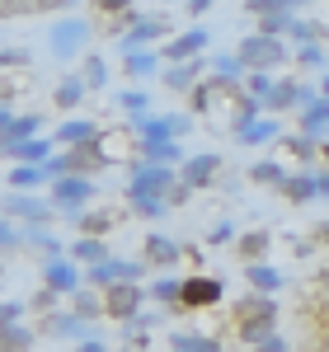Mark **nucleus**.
<instances>
[{"instance_id": "38", "label": "nucleus", "mask_w": 329, "mask_h": 352, "mask_svg": "<svg viewBox=\"0 0 329 352\" xmlns=\"http://www.w3.org/2000/svg\"><path fill=\"white\" fill-rule=\"evenodd\" d=\"M19 244H24V230H19L14 221L0 217V249H19Z\"/></svg>"}, {"instance_id": "21", "label": "nucleus", "mask_w": 329, "mask_h": 352, "mask_svg": "<svg viewBox=\"0 0 329 352\" xmlns=\"http://www.w3.org/2000/svg\"><path fill=\"white\" fill-rule=\"evenodd\" d=\"M76 76H81L85 89H109V61H104L99 52H85V56H81V71H76Z\"/></svg>"}, {"instance_id": "9", "label": "nucleus", "mask_w": 329, "mask_h": 352, "mask_svg": "<svg viewBox=\"0 0 329 352\" xmlns=\"http://www.w3.org/2000/svg\"><path fill=\"white\" fill-rule=\"evenodd\" d=\"M43 333H47V338H71V343L81 348V343L94 338V324L76 320L71 310H52V315H43Z\"/></svg>"}, {"instance_id": "32", "label": "nucleus", "mask_w": 329, "mask_h": 352, "mask_svg": "<svg viewBox=\"0 0 329 352\" xmlns=\"http://www.w3.org/2000/svg\"><path fill=\"white\" fill-rule=\"evenodd\" d=\"M273 132H277V127H273V122H268V118H264V122L254 118V122H245V127H240V132H235V136H240L245 146H259V141H268V136H273Z\"/></svg>"}, {"instance_id": "12", "label": "nucleus", "mask_w": 329, "mask_h": 352, "mask_svg": "<svg viewBox=\"0 0 329 352\" xmlns=\"http://www.w3.org/2000/svg\"><path fill=\"white\" fill-rule=\"evenodd\" d=\"M56 151H81V146H94L99 141V122H89V118H66L61 127L52 132Z\"/></svg>"}, {"instance_id": "15", "label": "nucleus", "mask_w": 329, "mask_h": 352, "mask_svg": "<svg viewBox=\"0 0 329 352\" xmlns=\"http://www.w3.org/2000/svg\"><path fill=\"white\" fill-rule=\"evenodd\" d=\"M109 254H113L109 240H89V235H81V240H71V244H66V258H71V263H76L81 272L99 268V263H104Z\"/></svg>"}, {"instance_id": "41", "label": "nucleus", "mask_w": 329, "mask_h": 352, "mask_svg": "<svg viewBox=\"0 0 329 352\" xmlns=\"http://www.w3.org/2000/svg\"><path fill=\"white\" fill-rule=\"evenodd\" d=\"M28 61H33V56H28L24 47H10V52H0V71H5V66H28Z\"/></svg>"}, {"instance_id": "47", "label": "nucleus", "mask_w": 329, "mask_h": 352, "mask_svg": "<svg viewBox=\"0 0 329 352\" xmlns=\"http://www.w3.org/2000/svg\"><path fill=\"white\" fill-rule=\"evenodd\" d=\"M76 352H113V348H109V343H99V338H89V343H81Z\"/></svg>"}, {"instance_id": "36", "label": "nucleus", "mask_w": 329, "mask_h": 352, "mask_svg": "<svg viewBox=\"0 0 329 352\" xmlns=\"http://www.w3.org/2000/svg\"><path fill=\"white\" fill-rule=\"evenodd\" d=\"M127 338H132V343H137V338H146V333H151V329H156V315H151V310H141L137 320H127Z\"/></svg>"}, {"instance_id": "6", "label": "nucleus", "mask_w": 329, "mask_h": 352, "mask_svg": "<svg viewBox=\"0 0 329 352\" xmlns=\"http://www.w3.org/2000/svg\"><path fill=\"white\" fill-rule=\"evenodd\" d=\"M132 127H137L141 146H169V141H179L189 132V118L184 113H151V118H141Z\"/></svg>"}, {"instance_id": "24", "label": "nucleus", "mask_w": 329, "mask_h": 352, "mask_svg": "<svg viewBox=\"0 0 329 352\" xmlns=\"http://www.w3.org/2000/svg\"><path fill=\"white\" fill-rule=\"evenodd\" d=\"M71 315L85 320V324H89V320H104V296H99L94 287H81V292L71 296Z\"/></svg>"}, {"instance_id": "14", "label": "nucleus", "mask_w": 329, "mask_h": 352, "mask_svg": "<svg viewBox=\"0 0 329 352\" xmlns=\"http://www.w3.org/2000/svg\"><path fill=\"white\" fill-rule=\"evenodd\" d=\"M52 155H56L52 136H33V141H19V146L0 151V160H10V164H47Z\"/></svg>"}, {"instance_id": "23", "label": "nucleus", "mask_w": 329, "mask_h": 352, "mask_svg": "<svg viewBox=\"0 0 329 352\" xmlns=\"http://www.w3.org/2000/svg\"><path fill=\"white\" fill-rule=\"evenodd\" d=\"M113 104L127 113L132 122H141V118H151V89H118Z\"/></svg>"}, {"instance_id": "4", "label": "nucleus", "mask_w": 329, "mask_h": 352, "mask_svg": "<svg viewBox=\"0 0 329 352\" xmlns=\"http://www.w3.org/2000/svg\"><path fill=\"white\" fill-rule=\"evenodd\" d=\"M94 179H81V174H71V179H56L52 188H47V202L56 207V217H66V221H81L85 217V207L94 202Z\"/></svg>"}, {"instance_id": "46", "label": "nucleus", "mask_w": 329, "mask_h": 352, "mask_svg": "<svg viewBox=\"0 0 329 352\" xmlns=\"http://www.w3.org/2000/svg\"><path fill=\"white\" fill-rule=\"evenodd\" d=\"M264 244H268V235H245V249H249V254H259Z\"/></svg>"}, {"instance_id": "37", "label": "nucleus", "mask_w": 329, "mask_h": 352, "mask_svg": "<svg viewBox=\"0 0 329 352\" xmlns=\"http://www.w3.org/2000/svg\"><path fill=\"white\" fill-rule=\"evenodd\" d=\"M56 292H47V287H38V292H33V300H28V310H38V315H52L56 310Z\"/></svg>"}, {"instance_id": "18", "label": "nucleus", "mask_w": 329, "mask_h": 352, "mask_svg": "<svg viewBox=\"0 0 329 352\" xmlns=\"http://www.w3.org/2000/svg\"><path fill=\"white\" fill-rule=\"evenodd\" d=\"M160 71H164L160 52H127L123 56V76H127L132 85H151Z\"/></svg>"}, {"instance_id": "1", "label": "nucleus", "mask_w": 329, "mask_h": 352, "mask_svg": "<svg viewBox=\"0 0 329 352\" xmlns=\"http://www.w3.org/2000/svg\"><path fill=\"white\" fill-rule=\"evenodd\" d=\"M146 277H151V268L141 263V258H123V254H109L99 268L85 272V287H94L99 296L104 292H113V287H146Z\"/></svg>"}, {"instance_id": "31", "label": "nucleus", "mask_w": 329, "mask_h": 352, "mask_svg": "<svg viewBox=\"0 0 329 352\" xmlns=\"http://www.w3.org/2000/svg\"><path fill=\"white\" fill-rule=\"evenodd\" d=\"M127 202H132V212L146 217V221H160L164 212H169V202H164V197H127Z\"/></svg>"}, {"instance_id": "29", "label": "nucleus", "mask_w": 329, "mask_h": 352, "mask_svg": "<svg viewBox=\"0 0 329 352\" xmlns=\"http://www.w3.org/2000/svg\"><path fill=\"white\" fill-rule=\"evenodd\" d=\"M179 292H184V282H179V277H156V282L146 287V300H160V305H179Z\"/></svg>"}, {"instance_id": "16", "label": "nucleus", "mask_w": 329, "mask_h": 352, "mask_svg": "<svg viewBox=\"0 0 329 352\" xmlns=\"http://www.w3.org/2000/svg\"><path fill=\"white\" fill-rule=\"evenodd\" d=\"M5 184H10V192H43L52 188V174H47V164H14L5 174Z\"/></svg>"}, {"instance_id": "30", "label": "nucleus", "mask_w": 329, "mask_h": 352, "mask_svg": "<svg viewBox=\"0 0 329 352\" xmlns=\"http://www.w3.org/2000/svg\"><path fill=\"white\" fill-rule=\"evenodd\" d=\"M76 226H81V235H89V240H104V230H113V212H85Z\"/></svg>"}, {"instance_id": "44", "label": "nucleus", "mask_w": 329, "mask_h": 352, "mask_svg": "<svg viewBox=\"0 0 329 352\" xmlns=\"http://www.w3.org/2000/svg\"><path fill=\"white\" fill-rule=\"evenodd\" d=\"M310 192H315L310 179H292V197H310Z\"/></svg>"}, {"instance_id": "43", "label": "nucleus", "mask_w": 329, "mask_h": 352, "mask_svg": "<svg viewBox=\"0 0 329 352\" xmlns=\"http://www.w3.org/2000/svg\"><path fill=\"white\" fill-rule=\"evenodd\" d=\"M226 240H235V226H231V221H226V226H217V230H212V244H226Z\"/></svg>"}, {"instance_id": "28", "label": "nucleus", "mask_w": 329, "mask_h": 352, "mask_svg": "<svg viewBox=\"0 0 329 352\" xmlns=\"http://www.w3.org/2000/svg\"><path fill=\"white\" fill-rule=\"evenodd\" d=\"M85 94H89V89L81 85V76H66V80L56 85V94H52V99H56V109H66V113H71V109H81V99H85Z\"/></svg>"}, {"instance_id": "3", "label": "nucleus", "mask_w": 329, "mask_h": 352, "mask_svg": "<svg viewBox=\"0 0 329 352\" xmlns=\"http://www.w3.org/2000/svg\"><path fill=\"white\" fill-rule=\"evenodd\" d=\"M89 33H94V24H89L85 14H61V19L47 28V52H52L56 61H76V56H85V47H89Z\"/></svg>"}, {"instance_id": "13", "label": "nucleus", "mask_w": 329, "mask_h": 352, "mask_svg": "<svg viewBox=\"0 0 329 352\" xmlns=\"http://www.w3.org/2000/svg\"><path fill=\"white\" fill-rule=\"evenodd\" d=\"M179 258H184V249L169 240V235H160V230H151L146 244H141V263H146V268H174Z\"/></svg>"}, {"instance_id": "5", "label": "nucleus", "mask_w": 329, "mask_h": 352, "mask_svg": "<svg viewBox=\"0 0 329 352\" xmlns=\"http://www.w3.org/2000/svg\"><path fill=\"white\" fill-rule=\"evenodd\" d=\"M179 184V169H160V164L137 160L127 174V197H169Z\"/></svg>"}, {"instance_id": "26", "label": "nucleus", "mask_w": 329, "mask_h": 352, "mask_svg": "<svg viewBox=\"0 0 329 352\" xmlns=\"http://www.w3.org/2000/svg\"><path fill=\"white\" fill-rule=\"evenodd\" d=\"M198 71H202V61H184V66H164L160 80L164 89H193V80H198Z\"/></svg>"}, {"instance_id": "42", "label": "nucleus", "mask_w": 329, "mask_h": 352, "mask_svg": "<svg viewBox=\"0 0 329 352\" xmlns=\"http://www.w3.org/2000/svg\"><path fill=\"white\" fill-rule=\"evenodd\" d=\"M254 179H259V184H277V179H282V174H277V164H254Z\"/></svg>"}, {"instance_id": "22", "label": "nucleus", "mask_w": 329, "mask_h": 352, "mask_svg": "<svg viewBox=\"0 0 329 352\" xmlns=\"http://www.w3.org/2000/svg\"><path fill=\"white\" fill-rule=\"evenodd\" d=\"M277 56H282V52H277V43H273V38H264V33L249 38L245 47H240V61H245V66H273Z\"/></svg>"}, {"instance_id": "17", "label": "nucleus", "mask_w": 329, "mask_h": 352, "mask_svg": "<svg viewBox=\"0 0 329 352\" xmlns=\"http://www.w3.org/2000/svg\"><path fill=\"white\" fill-rule=\"evenodd\" d=\"M217 169H221V160L217 155H189V160H184V169H179V184H184V188H207V184H212V179H217Z\"/></svg>"}, {"instance_id": "40", "label": "nucleus", "mask_w": 329, "mask_h": 352, "mask_svg": "<svg viewBox=\"0 0 329 352\" xmlns=\"http://www.w3.org/2000/svg\"><path fill=\"white\" fill-rule=\"evenodd\" d=\"M325 122H329V109H325V104H315V109L306 113V132H325Z\"/></svg>"}, {"instance_id": "8", "label": "nucleus", "mask_w": 329, "mask_h": 352, "mask_svg": "<svg viewBox=\"0 0 329 352\" xmlns=\"http://www.w3.org/2000/svg\"><path fill=\"white\" fill-rule=\"evenodd\" d=\"M141 310H146V287H113V292H104V320L127 324Z\"/></svg>"}, {"instance_id": "35", "label": "nucleus", "mask_w": 329, "mask_h": 352, "mask_svg": "<svg viewBox=\"0 0 329 352\" xmlns=\"http://www.w3.org/2000/svg\"><path fill=\"white\" fill-rule=\"evenodd\" d=\"M254 14H259L268 28H282V24H287V14H292V5H254Z\"/></svg>"}, {"instance_id": "25", "label": "nucleus", "mask_w": 329, "mask_h": 352, "mask_svg": "<svg viewBox=\"0 0 329 352\" xmlns=\"http://www.w3.org/2000/svg\"><path fill=\"white\" fill-rule=\"evenodd\" d=\"M24 244L43 249V263H47V258H66V240H56L52 230H43V226H28V230H24Z\"/></svg>"}, {"instance_id": "10", "label": "nucleus", "mask_w": 329, "mask_h": 352, "mask_svg": "<svg viewBox=\"0 0 329 352\" xmlns=\"http://www.w3.org/2000/svg\"><path fill=\"white\" fill-rule=\"evenodd\" d=\"M202 52H207V33H202V28H189V33H179V38L164 43L160 61L164 66H184V61H198Z\"/></svg>"}, {"instance_id": "34", "label": "nucleus", "mask_w": 329, "mask_h": 352, "mask_svg": "<svg viewBox=\"0 0 329 352\" xmlns=\"http://www.w3.org/2000/svg\"><path fill=\"white\" fill-rule=\"evenodd\" d=\"M212 71H217L221 80H240L245 76V61L240 56H212Z\"/></svg>"}, {"instance_id": "19", "label": "nucleus", "mask_w": 329, "mask_h": 352, "mask_svg": "<svg viewBox=\"0 0 329 352\" xmlns=\"http://www.w3.org/2000/svg\"><path fill=\"white\" fill-rule=\"evenodd\" d=\"M43 127H47V122H43V113H24V118H14L10 127H0V151L19 146V141H33V136H47Z\"/></svg>"}, {"instance_id": "48", "label": "nucleus", "mask_w": 329, "mask_h": 352, "mask_svg": "<svg viewBox=\"0 0 329 352\" xmlns=\"http://www.w3.org/2000/svg\"><path fill=\"white\" fill-rule=\"evenodd\" d=\"M249 89H254V94H268L273 85H268V76H254V80H249Z\"/></svg>"}, {"instance_id": "20", "label": "nucleus", "mask_w": 329, "mask_h": 352, "mask_svg": "<svg viewBox=\"0 0 329 352\" xmlns=\"http://www.w3.org/2000/svg\"><path fill=\"white\" fill-rule=\"evenodd\" d=\"M221 296V282L217 277H189L184 292H179V305H212Z\"/></svg>"}, {"instance_id": "45", "label": "nucleus", "mask_w": 329, "mask_h": 352, "mask_svg": "<svg viewBox=\"0 0 329 352\" xmlns=\"http://www.w3.org/2000/svg\"><path fill=\"white\" fill-rule=\"evenodd\" d=\"M14 118H19V113L10 109V99H0V127H10V122H14Z\"/></svg>"}, {"instance_id": "7", "label": "nucleus", "mask_w": 329, "mask_h": 352, "mask_svg": "<svg viewBox=\"0 0 329 352\" xmlns=\"http://www.w3.org/2000/svg\"><path fill=\"white\" fill-rule=\"evenodd\" d=\"M38 277H43V287L47 292H56V296H76L85 287V272L71 263V258H47L43 268H38Z\"/></svg>"}, {"instance_id": "39", "label": "nucleus", "mask_w": 329, "mask_h": 352, "mask_svg": "<svg viewBox=\"0 0 329 352\" xmlns=\"http://www.w3.org/2000/svg\"><path fill=\"white\" fill-rule=\"evenodd\" d=\"M249 282H254L259 292H273V287H277V272H273V268H259V263H254V268H249Z\"/></svg>"}, {"instance_id": "2", "label": "nucleus", "mask_w": 329, "mask_h": 352, "mask_svg": "<svg viewBox=\"0 0 329 352\" xmlns=\"http://www.w3.org/2000/svg\"><path fill=\"white\" fill-rule=\"evenodd\" d=\"M0 217L14 221L19 230H28V226H43V230H52L56 221V207L43 197V192H5L0 197Z\"/></svg>"}, {"instance_id": "33", "label": "nucleus", "mask_w": 329, "mask_h": 352, "mask_svg": "<svg viewBox=\"0 0 329 352\" xmlns=\"http://www.w3.org/2000/svg\"><path fill=\"white\" fill-rule=\"evenodd\" d=\"M174 352H221V348L202 333H174Z\"/></svg>"}, {"instance_id": "11", "label": "nucleus", "mask_w": 329, "mask_h": 352, "mask_svg": "<svg viewBox=\"0 0 329 352\" xmlns=\"http://www.w3.org/2000/svg\"><path fill=\"white\" fill-rule=\"evenodd\" d=\"M164 33H169V24H164V19H151V14H141L137 24H132L127 33H123V38H118V47H123V56H127V52H146L151 43H160Z\"/></svg>"}, {"instance_id": "27", "label": "nucleus", "mask_w": 329, "mask_h": 352, "mask_svg": "<svg viewBox=\"0 0 329 352\" xmlns=\"http://www.w3.org/2000/svg\"><path fill=\"white\" fill-rule=\"evenodd\" d=\"M28 348H33L28 324H0V352H28Z\"/></svg>"}]
</instances>
